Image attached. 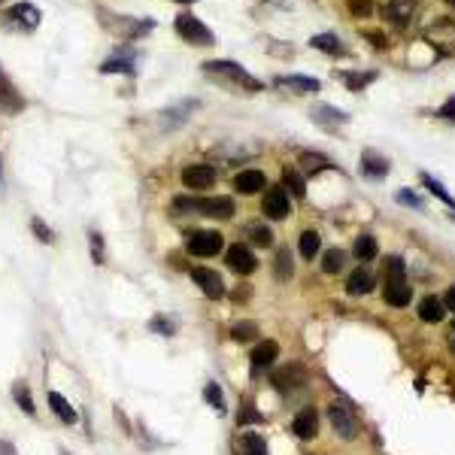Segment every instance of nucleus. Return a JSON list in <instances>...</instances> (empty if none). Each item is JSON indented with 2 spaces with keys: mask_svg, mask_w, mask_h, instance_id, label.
I'll return each mask as SVG.
<instances>
[{
  "mask_svg": "<svg viewBox=\"0 0 455 455\" xmlns=\"http://www.w3.org/2000/svg\"><path fill=\"white\" fill-rule=\"evenodd\" d=\"M292 431L301 440H313L316 437V431H319V413H316V407H304V410H297L295 416V422H292Z\"/></svg>",
  "mask_w": 455,
  "mask_h": 455,
  "instance_id": "obj_12",
  "label": "nucleus"
},
{
  "mask_svg": "<svg viewBox=\"0 0 455 455\" xmlns=\"http://www.w3.org/2000/svg\"><path fill=\"white\" fill-rule=\"evenodd\" d=\"M195 106H198V101H183V103L170 106V110H164L158 118H161V125H164V128H170V131H173V128H179V125L185 122L188 113L195 110Z\"/></svg>",
  "mask_w": 455,
  "mask_h": 455,
  "instance_id": "obj_20",
  "label": "nucleus"
},
{
  "mask_svg": "<svg viewBox=\"0 0 455 455\" xmlns=\"http://www.w3.org/2000/svg\"><path fill=\"white\" fill-rule=\"evenodd\" d=\"M61 455H70V452H67V449H61Z\"/></svg>",
  "mask_w": 455,
  "mask_h": 455,
  "instance_id": "obj_53",
  "label": "nucleus"
},
{
  "mask_svg": "<svg viewBox=\"0 0 455 455\" xmlns=\"http://www.w3.org/2000/svg\"><path fill=\"white\" fill-rule=\"evenodd\" d=\"M374 285H377L374 273L367 267H358L349 277V282H346V289H349V295H367V292H374Z\"/></svg>",
  "mask_w": 455,
  "mask_h": 455,
  "instance_id": "obj_23",
  "label": "nucleus"
},
{
  "mask_svg": "<svg viewBox=\"0 0 455 455\" xmlns=\"http://www.w3.org/2000/svg\"><path fill=\"white\" fill-rule=\"evenodd\" d=\"M443 316H446V304H443V297L428 295V297L419 301V319H422V322H440Z\"/></svg>",
  "mask_w": 455,
  "mask_h": 455,
  "instance_id": "obj_21",
  "label": "nucleus"
},
{
  "mask_svg": "<svg viewBox=\"0 0 455 455\" xmlns=\"http://www.w3.org/2000/svg\"><path fill=\"white\" fill-rule=\"evenodd\" d=\"M452 328H455V322H452Z\"/></svg>",
  "mask_w": 455,
  "mask_h": 455,
  "instance_id": "obj_55",
  "label": "nucleus"
},
{
  "mask_svg": "<svg viewBox=\"0 0 455 455\" xmlns=\"http://www.w3.org/2000/svg\"><path fill=\"white\" fill-rule=\"evenodd\" d=\"M0 183H4V164H0Z\"/></svg>",
  "mask_w": 455,
  "mask_h": 455,
  "instance_id": "obj_52",
  "label": "nucleus"
},
{
  "mask_svg": "<svg viewBox=\"0 0 455 455\" xmlns=\"http://www.w3.org/2000/svg\"><path fill=\"white\" fill-rule=\"evenodd\" d=\"M297 246H301V255H304V258H316L322 240H319L316 231H304V234H301V243H297Z\"/></svg>",
  "mask_w": 455,
  "mask_h": 455,
  "instance_id": "obj_37",
  "label": "nucleus"
},
{
  "mask_svg": "<svg viewBox=\"0 0 455 455\" xmlns=\"http://www.w3.org/2000/svg\"><path fill=\"white\" fill-rule=\"evenodd\" d=\"M134 52L131 49H122L116 52L113 58H106L101 64V73H122V76H137V64H134Z\"/></svg>",
  "mask_w": 455,
  "mask_h": 455,
  "instance_id": "obj_11",
  "label": "nucleus"
},
{
  "mask_svg": "<svg viewBox=\"0 0 455 455\" xmlns=\"http://www.w3.org/2000/svg\"><path fill=\"white\" fill-rule=\"evenodd\" d=\"M364 37L370 40L377 46V49H382V46H386V37H379V31H364Z\"/></svg>",
  "mask_w": 455,
  "mask_h": 455,
  "instance_id": "obj_47",
  "label": "nucleus"
},
{
  "mask_svg": "<svg viewBox=\"0 0 455 455\" xmlns=\"http://www.w3.org/2000/svg\"><path fill=\"white\" fill-rule=\"evenodd\" d=\"M282 183H285V188L292 191V195L301 200L304 195H307V185H304V179H301V173H295V170H285L282 173Z\"/></svg>",
  "mask_w": 455,
  "mask_h": 455,
  "instance_id": "obj_38",
  "label": "nucleus"
},
{
  "mask_svg": "<svg viewBox=\"0 0 455 455\" xmlns=\"http://www.w3.org/2000/svg\"><path fill=\"white\" fill-rule=\"evenodd\" d=\"M443 304H446V310H452V313H455V285L446 292V297H443Z\"/></svg>",
  "mask_w": 455,
  "mask_h": 455,
  "instance_id": "obj_50",
  "label": "nucleus"
},
{
  "mask_svg": "<svg viewBox=\"0 0 455 455\" xmlns=\"http://www.w3.org/2000/svg\"><path fill=\"white\" fill-rule=\"evenodd\" d=\"M410 13H413V0H386V9H382V16L394 21V25H404Z\"/></svg>",
  "mask_w": 455,
  "mask_h": 455,
  "instance_id": "obj_24",
  "label": "nucleus"
},
{
  "mask_svg": "<svg viewBox=\"0 0 455 455\" xmlns=\"http://www.w3.org/2000/svg\"><path fill=\"white\" fill-rule=\"evenodd\" d=\"M343 267H346V252H340V249H328L322 255V270L325 273H340Z\"/></svg>",
  "mask_w": 455,
  "mask_h": 455,
  "instance_id": "obj_30",
  "label": "nucleus"
},
{
  "mask_svg": "<svg viewBox=\"0 0 455 455\" xmlns=\"http://www.w3.org/2000/svg\"><path fill=\"white\" fill-rule=\"evenodd\" d=\"M234 446H237V455H267V443L258 434H240Z\"/></svg>",
  "mask_w": 455,
  "mask_h": 455,
  "instance_id": "obj_26",
  "label": "nucleus"
},
{
  "mask_svg": "<svg viewBox=\"0 0 455 455\" xmlns=\"http://www.w3.org/2000/svg\"><path fill=\"white\" fill-rule=\"evenodd\" d=\"M0 4H4V0H0Z\"/></svg>",
  "mask_w": 455,
  "mask_h": 455,
  "instance_id": "obj_56",
  "label": "nucleus"
},
{
  "mask_svg": "<svg viewBox=\"0 0 455 455\" xmlns=\"http://www.w3.org/2000/svg\"><path fill=\"white\" fill-rule=\"evenodd\" d=\"M382 297L392 307H407L410 304V282H407V270L401 258H389L386 261V289H382Z\"/></svg>",
  "mask_w": 455,
  "mask_h": 455,
  "instance_id": "obj_3",
  "label": "nucleus"
},
{
  "mask_svg": "<svg viewBox=\"0 0 455 455\" xmlns=\"http://www.w3.org/2000/svg\"><path fill=\"white\" fill-rule=\"evenodd\" d=\"M203 73L225 82V86H237V88H246V91H261L265 86L249 73V70H243L237 61H203Z\"/></svg>",
  "mask_w": 455,
  "mask_h": 455,
  "instance_id": "obj_1",
  "label": "nucleus"
},
{
  "mask_svg": "<svg viewBox=\"0 0 455 455\" xmlns=\"http://www.w3.org/2000/svg\"><path fill=\"white\" fill-rule=\"evenodd\" d=\"M246 234H249V240H252L255 246H270V243H273L270 228H265V225H249Z\"/></svg>",
  "mask_w": 455,
  "mask_h": 455,
  "instance_id": "obj_39",
  "label": "nucleus"
},
{
  "mask_svg": "<svg viewBox=\"0 0 455 455\" xmlns=\"http://www.w3.org/2000/svg\"><path fill=\"white\" fill-rule=\"evenodd\" d=\"M310 46L319 49V52H328V55H340L343 52V46H340V40L334 37V34H316V37L310 40Z\"/></svg>",
  "mask_w": 455,
  "mask_h": 455,
  "instance_id": "obj_29",
  "label": "nucleus"
},
{
  "mask_svg": "<svg viewBox=\"0 0 455 455\" xmlns=\"http://www.w3.org/2000/svg\"><path fill=\"white\" fill-rule=\"evenodd\" d=\"M398 200L404 203V207H416V210H422V207H425V203H422V198H419V195H413L410 188H401V191H398Z\"/></svg>",
  "mask_w": 455,
  "mask_h": 455,
  "instance_id": "obj_45",
  "label": "nucleus"
},
{
  "mask_svg": "<svg viewBox=\"0 0 455 455\" xmlns=\"http://www.w3.org/2000/svg\"><path fill=\"white\" fill-rule=\"evenodd\" d=\"M191 280H195V285H200V292L210 297V301H219V297L225 295V282L215 270L210 267H195L191 270Z\"/></svg>",
  "mask_w": 455,
  "mask_h": 455,
  "instance_id": "obj_9",
  "label": "nucleus"
},
{
  "mask_svg": "<svg viewBox=\"0 0 455 455\" xmlns=\"http://www.w3.org/2000/svg\"><path fill=\"white\" fill-rule=\"evenodd\" d=\"M258 337V325L255 322H237V325L231 328V340L237 343H249V340H255Z\"/></svg>",
  "mask_w": 455,
  "mask_h": 455,
  "instance_id": "obj_33",
  "label": "nucleus"
},
{
  "mask_svg": "<svg viewBox=\"0 0 455 455\" xmlns=\"http://www.w3.org/2000/svg\"><path fill=\"white\" fill-rule=\"evenodd\" d=\"M25 106H28L25 94L16 88V82L9 79V73L4 67H0V113H4V116H19V113H25Z\"/></svg>",
  "mask_w": 455,
  "mask_h": 455,
  "instance_id": "obj_6",
  "label": "nucleus"
},
{
  "mask_svg": "<svg viewBox=\"0 0 455 455\" xmlns=\"http://www.w3.org/2000/svg\"><path fill=\"white\" fill-rule=\"evenodd\" d=\"M358 167H362V176L364 179H382V176L389 173V161L382 158V155L370 152V149L362 155V164H358Z\"/></svg>",
  "mask_w": 455,
  "mask_h": 455,
  "instance_id": "obj_18",
  "label": "nucleus"
},
{
  "mask_svg": "<svg viewBox=\"0 0 455 455\" xmlns=\"http://www.w3.org/2000/svg\"><path fill=\"white\" fill-rule=\"evenodd\" d=\"M352 9V16H370L374 13V0H346Z\"/></svg>",
  "mask_w": 455,
  "mask_h": 455,
  "instance_id": "obj_44",
  "label": "nucleus"
},
{
  "mask_svg": "<svg viewBox=\"0 0 455 455\" xmlns=\"http://www.w3.org/2000/svg\"><path fill=\"white\" fill-rule=\"evenodd\" d=\"M273 273H277V280H280V282L292 280V273H295L292 249H280V252H277V265H273Z\"/></svg>",
  "mask_w": 455,
  "mask_h": 455,
  "instance_id": "obj_28",
  "label": "nucleus"
},
{
  "mask_svg": "<svg viewBox=\"0 0 455 455\" xmlns=\"http://www.w3.org/2000/svg\"><path fill=\"white\" fill-rule=\"evenodd\" d=\"M13 398H16V404H19L28 416L37 413V407H34V398H31V389L25 386V382H16V386H13Z\"/></svg>",
  "mask_w": 455,
  "mask_h": 455,
  "instance_id": "obj_31",
  "label": "nucleus"
},
{
  "mask_svg": "<svg viewBox=\"0 0 455 455\" xmlns=\"http://www.w3.org/2000/svg\"><path fill=\"white\" fill-rule=\"evenodd\" d=\"M422 183H425V188L431 191V195H437V198H440L443 203H449V207H455V200H452V195H449V191H446V188H443V185L437 183V179H434V176H428V173H425V176H422Z\"/></svg>",
  "mask_w": 455,
  "mask_h": 455,
  "instance_id": "obj_42",
  "label": "nucleus"
},
{
  "mask_svg": "<svg viewBox=\"0 0 455 455\" xmlns=\"http://www.w3.org/2000/svg\"><path fill=\"white\" fill-rule=\"evenodd\" d=\"M234 200L231 198H210V200H200V215H210V219H231L234 215Z\"/></svg>",
  "mask_w": 455,
  "mask_h": 455,
  "instance_id": "obj_15",
  "label": "nucleus"
},
{
  "mask_svg": "<svg viewBox=\"0 0 455 455\" xmlns=\"http://www.w3.org/2000/svg\"><path fill=\"white\" fill-rule=\"evenodd\" d=\"M355 258H362V261H370V258H377V240L374 237H358L355 240Z\"/></svg>",
  "mask_w": 455,
  "mask_h": 455,
  "instance_id": "obj_35",
  "label": "nucleus"
},
{
  "mask_svg": "<svg viewBox=\"0 0 455 455\" xmlns=\"http://www.w3.org/2000/svg\"><path fill=\"white\" fill-rule=\"evenodd\" d=\"M267 185V176L261 170H243L234 176V188L240 191V195H255V191H261Z\"/></svg>",
  "mask_w": 455,
  "mask_h": 455,
  "instance_id": "obj_16",
  "label": "nucleus"
},
{
  "mask_svg": "<svg viewBox=\"0 0 455 455\" xmlns=\"http://www.w3.org/2000/svg\"><path fill=\"white\" fill-rule=\"evenodd\" d=\"M222 246H225V240H222L219 231H198V234L188 237V252L191 255H200V258L219 255Z\"/></svg>",
  "mask_w": 455,
  "mask_h": 455,
  "instance_id": "obj_7",
  "label": "nucleus"
},
{
  "mask_svg": "<svg viewBox=\"0 0 455 455\" xmlns=\"http://www.w3.org/2000/svg\"><path fill=\"white\" fill-rule=\"evenodd\" d=\"M98 19H101V25L113 34V37H122V40H137V37H146L149 31H155V21L152 19L113 16L110 9H103V6H98Z\"/></svg>",
  "mask_w": 455,
  "mask_h": 455,
  "instance_id": "obj_2",
  "label": "nucleus"
},
{
  "mask_svg": "<svg viewBox=\"0 0 455 455\" xmlns=\"http://www.w3.org/2000/svg\"><path fill=\"white\" fill-rule=\"evenodd\" d=\"M289 210H292V200H289V195H285V188H267V195H265V203H261V213L267 215V219H273V222H282L285 215H289Z\"/></svg>",
  "mask_w": 455,
  "mask_h": 455,
  "instance_id": "obj_8",
  "label": "nucleus"
},
{
  "mask_svg": "<svg viewBox=\"0 0 455 455\" xmlns=\"http://www.w3.org/2000/svg\"><path fill=\"white\" fill-rule=\"evenodd\" d=\"M313 122H319V125H325V128H337V125H343V122H349V116L346 113H340V110H334L331 103H319L313 113Z\"/></svg>",
  "mask_w": 455,
  "mask_h": 455,
  "instance_id": "obj_22",
  "label": "nucleus"
},
{
  "mask_svg": "<svg viewBox=\"0 0 455 455\" xmlns=\"http://www.w3.org/2000/svg\"><path fill=\"white\" fill-rule=\"evenodd\" d=\"M449 4H452V6H455V0H449Z\"/></svg>",
  "mask_w": 455,
  "mask_h": 455,
  "instance_id": "obj_54",
  "label": "nucleus"
},
{
  "mask_svg": "<svg viewBox=\"0 0 455 455\" xmlns=\"http://www.w3.org/2000/svg\"><path fill=\"white\" fill-rule=\"evenodd\" d=\"M440 116H443V118H449V122H455V98H449V101H446V106L440 110Z\"/></svg>",
  "mask_w": 455,
  "mask_h": 455,
  "instance_id": "obj_48",
  "label": "nucleus"
},
{
  "mask_svg": "<svg viewBox=\"0 0 455 455\" xmlns=\"http://www.w3.org/2000/svg\"><path fill=\"white\" fill-rule=\"evenodd\" d=\"M173 4H183V6H191V4H198V0H173Z\"/></svg>",
  "mask_w": 455,
  "mask_h": 455,
  "instance_id": "obj_51",
  "label": "nucleus"
},
{
  "mask_svg": "<svg viewBox=\"0 0 455 455\" xmlns=\"http://www.w3.org/2000/svg\"><path fill=\"white\" fill-rule=\"evenodd\" d=\"M328 419H331V425H334V431L343 437V440H352L355 434H358V425L352 422V416L343 410V407H331L328 410Z\"/></svg>",
  "mask_w": 455,
  "mask_h": 455,
  "instance_id": "obj_17",
  "label": "nucleus"
},
{
  "mask_svg": "<svg viewBox=\"0 0 455 455\" xmlns=\"http://www.w3.org/2000/svg\"><path fill=\"white\" fill-rule=\"evenodd\" d=\"M49 407H52L55 416L61 419L64 425H73V422H76V410L67 404V398H64L61 392H49Z\"/></svg>",
  "mask_w": 455,
  "mask_h": 455,
  "instance_id": "obj_27",
  "label": "nucleus"
},
{
  "mask_svg": "<svg viewBox=\"0 0 455 455\" xmlns=\"http://www.w3.org/2000/svg\"><path fill=\"white\" fill-rule=\"evenodd\" d=\"M243 422H261V416L252 410V404H243V407H240V425H243Z\"/></svg>",
  "mask_w": 455,
  "mask_h": 455,
  "instance_id": "obj_46",
  "label": "nucleus"
},
{
  "mask_svg": "<svg viewBox=\"0 0 455 455\" xmlns=\"http://www.w3.org/2000/svg\"><path fill=\"white\" fill-rule=\"evenodd\" d=\"M173 28H176V34L188 46H200V49H210V46H215V34L203 25L195 13H179L176 21H173Z\"/></svg>",
  "mask_w": 455,
  "mask_h": 455,
  "instance_id": "obj_4",
  "label": "nucleus"
},
{
  "mask_svg": "<svg viewBox=\"0 0 455 455\" xmlns=\"http://www.w3.org/2000/svg\"><path fill=\"white\" fill-rule=\"evenodd\" d=\"M203 398H207L213 410H219V416L225 413V394L219 389V382H207V386H203Z\"/></svg>",
  "mask_w": 455,
  "mask_h": 455,
  "instance_id": "obj_34",
  "label": "nucleus"
},
{
  "mask_svg": "<svg viewBox=\"0 0 455 455\" xmlns=\"http://www.w3.org/2000/svg\"><path fill=\"white\" fill-rule=\"evenodd\" d=\"M149 328L155 331V334H164V337H170V334H176V325L167 316H155L152 322H149Z\"/></svg>",
  "mask_w": 455,
  "mask_h": 455,
  "instance_id": "obj_43",
  "label": "nucleus"
},
{
  "mask_svg": "<svg viewBox=\"0 0 455 455\" xmlns=\"http://www.w3.org/2000/svg\"><path fill=\"white\" fill-rule=\"evenodd\" d=\"M0 455H19V452H16V446L9 440H0Z\"/></svg>",
  "mask_w": 455,
  "mask_h": 455,
  "instance_id": "obj_49",
  "label": "nucleus"
},
{
  "mask_svg": "<svg viewBox=\"0 0 455 455\" xmlns=\"http://www.w3.org/2000/svg\"><path fill=\"white\" fill-rule=\"evenodd\" d=\"M88 243H91V261H94V265H103V261H106V252H103L106 243H103V237H101L98 231H88Z\"/></svg>",
  "mask_w": 455,
  "mask_h": 455,
  "instance_id": "obj_41",
  "label": "nucleus"
},
{
  "mask_svg": "<svg viewBox=\"0 0 455 455\" xmlns=\"http://www.w3.org/2000/svg\"><path fill=\"white\" fill-rule=\"evenodd\" d=\"M31 231H34V237H37L40 243H55V231H49V225H46L40 215H34V219H31Z\"/></svg>",
  "mask_w": 455,
  "mask_h": 455,
  "instance_id": "obj_40",
  "label": "nucleus"
},
{
  "mask_svg": "<svg viewBox=\"0 0 455 455\" xmlns=\"http://www.w3.org/2000/svg\"><path fill=\"white\" fill-rule=\"evenodd\" d=\"M277 82H280V86H285V88H292V91H307V94H313V91H319V88H322V82H319V79H313V76H301V73L280 76Z\"/></svg>",
  "mask_w": 455,
  "mask_h": 455,
  "instance_id": "obj_25",
  "label": "nucleus"
},
{
  "mask_svg": "<svg viewBox=\"0 0 455 455\" xmlns=\"http://www.w3.org/2000/svg\"><path fill=\"white\" fill-rule=\"evenodd\" d=\"M215 167L210 164H188L185 170H183V183L191 188V191H203V188H210L215 183Z\"/></svg>",
  "mask_w": 455,
  "mask_h": 455,
  "instance_id": "obj_10",
  "label": "nucleus"
},
{
  "mask_svg": "<svg viewBox=\"0 0 455 455\" xmlns=\"http://www.w3.org/2000/svg\"><path fill=\"white\" fill-rule=\"evenodd\" d=\"M301 167L310 170V173H319V170H328L331 161L325 158V155H319V152H304L301 155Z\"/></svg>",
  "mask_w": 455,
  "mask_h": 455,
  "instance_id": "obj_32",
  "label": "nucleus"
},
{
  "mask_svg": "<svg viewBox=\"0 0 455 455\" xmlns=\"http://www.w3.org/2000/svg\"><path fill=\"white\" fill-rule=\"evenodd\" d=\"M225 258H228V267L231 270H237L243 277V273H252L255 267H258V261H255V255L249 252V249L243 246V243H237V246H231L225 252Z\"/></svg>",
  "mask_w": 455,
  "mask_h": 455,
  "instance_id": "obj_13",
  "label": "nucleus"
},
{
  "mask_svg": "<svg viewBox=\"0 0 455 455\" xmlns=\"http://www.w3.org/2000/svg\"><path fill=\"white\" fill-rule=\"evenodd\" d=\"M270 379H273V386H277L280 392H289V389H295V386H301V382H304V367L301 364H285Z\"/></svg>",
  "mask_w": 455,
  "mask_h": 455,
  "instance_id": "obj_14",
  "label": "nucleus"
},
{
  "mask_svg": "<svg viewBox=\"0 0 455 455\" xmlns=\"http://www.w3.org/2000/svg\"><path fill=\"white\" fill-rule=\"evenodd\" d=\"M0 25L16 31V34H31V31L40 28V9L34 4H16L0 16Z\"/></svg>",
  "mask_w": 455,
  "mask_h": 455,
  "instance_id": "obj_5",
  "label": "nucleus"
},
{
  "mask_svg": "<svg viewBox=\"0 0 455 455\" xmlns=\"http://www.w3.org/2000/svg\"><path fill=\"white\" fill-rule=\"evenodd\" d=\"M340 79L346 82V88H352V91H362V88H367L370 82L377 79V73H340Z\"/></svg>",
  "mask_w": 455,
  "mask_h": 455,
  "instance_id": "obj_36",
  "label": "nucleus"
},
{
  "mask_svg": "<svg viewBox=\"0 0 455 455\" xmlns=\"http://www.w3.org/2000/svg\"><path fill=\"white\" fill-rule=\"evenodd\" d=\"M277 355H280V343H277V340L258 343L255 349H252V370H265V367H270L273 362H277Z\"/></svg>",
  "mask_w": 455,
  "mask_h": 455,
  "instance_id": "obj_19",
  "label": "nucleus"
}]
</instances>
